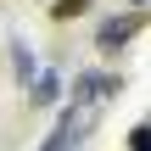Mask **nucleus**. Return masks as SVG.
Instances as JSON below:
<instances>
[{
    "instance_id": "f257e3e1",
    "label": "nucleus",
    "mask_w": 151,
    "mask_h": 151,
    "mask_svg": "<svg viewBox=\"0 0 151 151\" xmlns=\"http://www.w3.org/2000/svg\"><path fill=\"white\" fill-rule=\"evenodd\" d=\"M95 118H101V106H73V112L50 129V140H45L39 151H78V140L90 134V123H95Z\"/></svg>"
},
{
    "instance_id": "f03ea898",
    "label": "nucleus",
    "mask_w": 151,
    "mask_h": 151,
    "mask_svg": "<svg viewBox=\"0 0 151 151\" xmlns=\"http://www.w3.org/2000/svg\"><path fill=\"white\" fill-rule=\"evenodd\" d=\"M118 90H123V78H112V73H78L73 78V106H101Z\"/></svg>"
},
{
    "instance_id": "7ed1b4c3",
    "label": "nucleus",
    "mask_w": 151,
    "mask_h": 151,
    "mask_svg": "<svg viewBox=\"0 0 151 151\" xmlns=\"http://www.w3.org/2000/svg\"><path fill=\"white\" fill-rule=\"evenodd\" d=\"M140 22H146V11H129V17H112V22H101V34H95V45L112 56V50H123L134 34H140Z\"/></svg>"
},
{
    "instance_id": "20e7f679",
    "label": "nucleus",
    "mask_w": 151,
    "mask_h": 151,
    "mask_svg": "<svg viewBox=\"0 0 151 151\" xmlns=\"http://www.w3.org/2000/svg\"><path fill=\"white\" fill-rule=\"evenodd\" d=\"M56 101V73H39L34 78V106H50Z\"/></svg>"
},
{
    "instance_id": "39448f33",
    "label": "nucleus",
    "mask_w": 151,
    "mask_h": 151,
    "mask_svg": "<svg viewBox=\"0 0 151 151\" xmlns=\"http://www.w3.org/2000/svg\"><path fill=\"white\" fill-rule=\"evenodd\" d=\"M78 11H90V0H56V6H50V17H56V22H73Z\"/></svg>"
},
{
    "instance_id": "423d86ee",
    "label": "nucleus",
    "mask_w": 151,
    "mask_h": 151,
    "mask_svg": "<svg viewBox=\"0 0 151 151\" xmlns=\"http://www.w3.org/2000/svg\"><path fill=\"white\" fill-rule=\"evenodd\" d=\"M129 151H151V129H146V123L129 129Z\"/></svg>"
},
{
    "instance_id": "0eeeda50",
    "label": "nucleus",
    "mask_w": 151,
    "mask_h": 151,
    "mask_svg": "<svg viewBox=\"0 0 151 151\" xmlns=\"http://www.w3.org/2000/svg\"><path fill=\"white\" fill-rule=\"evenodd\" d=\"M11 56H17V78H28V73H34V50H28V45H17Z\"/></svg>"
}]
</instances>
